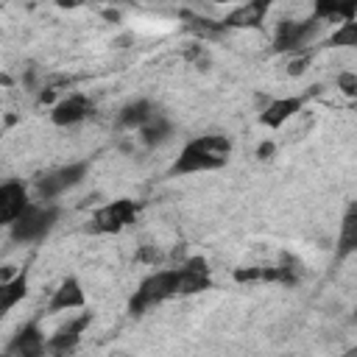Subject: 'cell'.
<instances>
[{
    "label": "cell",
    "instance_id": "6da1fadb",
    "mask_svg": "<svg viewBox=\"0 0 357 357\" xmlns=\"http://www.w3.org/2000/svg\"><path fill=\"white\" fill-rule=\"evenodd\" d=\"M234 151V142L229 134H198L187 139L178 151V156L170 165V176H195V173H212L229 165Z\"/></svg>",
    "mask_w": 357,
    "mask_h": 357
},
{
    "label": "cell",
    "instance_id": "7a4b0ae2",
    "mask_svg": "<svg viewBox=\"0 0 357 357\" xmlns=\"http://www.w3.org/2000/svg\"><path fill=\"white\" fill-rule=\"evenodd\" d=\"M170 298H178V265L148 273L128 298V315H145Z\"/></svg>",
    "mask_w": 357,
    "mask_h": 357
},
{
    "label": "cell",
    "instance_id": "3957f363",
    "mask_svg": "<svg viewBox=\"0 0 357 357\" xmlns=\"http://www.w3.org/2000/svg\"><path fill=\"white\" fill-rule=\"evenodd\" d=\"M59 215H61V206H59V204H39V201H31L28 209L8 226L11 243H17V245H31V243L45 240V237L56 229Z\"/></svg>",
    "mask_w": 357,
    "mask_h": 357
},
{
    "label": "cell",
    "instance_id": "277c9868",
    "mask_svg": "<svg viewBox=\"0 0 357 357\" xmlns=\"http://www.w3.org/2000/svg\"><path fill=\"white\" fill-rule=\"evenodd\" d=\"M89 173V162L81 159V162H67L61 167H53L47 173H42L33 187H31V198L39 201V204H56L64 192H70L73 187H78Z\"/></svg>",
    "mask_w": 357,
    "mask_h": 357
},
{
    "label": "cell",
    "instance_id": "5b68a950",
    "mask_svg": "<svg viewBox=\"0 0 357 357\" xmlns=\"http://www.w3.org/2000/svg\"><path fill=\"white\" fill-rule=\"evenodd\" d=\"M142 212V204L134 198H114L100 204L92 215H89V234H117L123 229H128Z\"/></svg>",
    "mask_w": 357,
    "mask_h": 357
},
{
    "label": "cell",
    "instance_id": "8992f818",
    "mask_svg": "<svg viewBox=\"0 0 357 357\" xmlns=\"http://www.w3.org/2000/svg\"><path fill=\"white\" fill-rule=\"evenodd\" d=\"M324 22L318 17H307V20H282L273 31V50L276 53H307V47L321 36Z\"/></svg>",
    "mask_w": 357,
    "mask_h": 357
},
{
    "label": "cell",
    "instance_id": "52a82bcc",
    "mask_svg": "<svg viewBox=\"0 0 357 357\" xmlns=\"http://www.w3.org/2000/svg\"><path fill=\"white\" fill-rule=\"evenodd\" d=\"M89 321L92 312H78L75 318H67V324H61L53 335H47V357H70L78 349Z\"/></svg>",
    "mask_w": 357,
    "mask_h": 357
},
{
    "label": "cell",
    "instance_id": "ba28073f",
    "mask_svg": "<svg viewBox=\"0 0 357 357\" xmlns=\"http://www.w3.org/2000/svg\"><path fill=\"white\" fill-rule=\"evenodd\" d=\"M8 357H47V337L39 326V318L22 324L3 349Z\"/></svg>",
    "mask_w": 357,
    "mask_h": 357
},
{
    "label": "cell",
    "instance_id": "9c48e42d",
    "mask_svg": "<svg viewBox=\"0 0 357 357\" xmlns=\"http://www.w3.org/2000/svg\"><path fill=\"white\" fill-rule=\"evenodd\" d=\"M92 112H95V103H92L89 95L70 92V95H64L61 100H56L50 106V123L59 126V128H73V126L84 123Z\"/></svg>",
    "mask_w": 357,
    "mask_h": 357
},
{
    "label": "cell",
    "instance_id": "30bf717a",
    "mask_svg": "<svg viewBox=\"0 0 357 357\" xmlns=\"http://www.w3.org/2000/svg\"><path fill=\"white\" fill-rule=\"evenodd\" d=\"M31 187L20 178L0 181V226H11L31 204Z\"/></svg>",
    "mask_w": 357,
    "mask_h": 357
},
{
    "label": "cell",
    "instance_id": "8fae6325",
    "mask_svg": "<svg viewBox=\"0 0 357 357\" xmlns=\"http://www.w3.org/2000/svg\"><path fill=\"white\" fill-rule=\"evenodd\" d=\"M212 287V268L204 257H187L178 265V296H195Z\"/></svg>",
    "mask_w": 357,
    "mask_h": 357
},
{
    "label": "cell",
    "instance_id": "7c38bea8",
    "mask_svg": "<svg viewBox=\"0 0 357 357\" xmlns=\"http://www.w3.org/2000/svg\"><path fill=\"white\" fill-rule=\"evenodd\" d=\"M271 11V3L268 0H254V3H243V6H234L220 22L223 33L226 31H254V28H262L265 22V14Z\"/></svg>",
    "mask_w": 357,
    "mask_h": 357
},
{
    "label": "cell",
    "instance_id": "4fadbf2b",
    "mask_svg": "<svg viewBox=\"0 0 357 357\" xmlns=\"http://www.w3.org/2000/svg\"><path fill=\"white\" fill-rule=\"evenodd\" d=\"M84 307H86L84 284L78 282V276L70 273V276H64V279L56 284V290H53V296H50L45 312H47V315H56V312H70V310H84Z\"/></svg>",
    "mask_w": 357,
    "mask_h": 357
},
{
    "label": "cell",
    "instance_id": "5bb4252c",
    "mask_svg": "<svg viewBox=\"0 0 357 357\" xmlns=\"http://www.w3.org/2000/svg\"><path fill=\"white\" fill-rule=\"evenodd\" d=\"M304 103H307V98H304V95L273 98V100H268V106L259 112V123H262L265 128L276 131V128H282L290 117H296V114L304 109Z\"/></svg>",
    "mask_w": 357,
    "mask_h": 357
},
{
    "label": "cell",
    "instance_id": "9a60e30c",
    "mask_svg": "<svg viewBox=\"0 0 357 357\" xmlns=\"http://www.w3.org/2000/svg\"><path fill=\"white\" fill-rule=\"evenodd\" d=\"M156 112H159V109H156L148 98H137V100H131V103H126V106L120 109V114H117V126L126 128V131H139Z\"/></svg>",
    "mask_w": 357,
    "mask_h": 357
},
{
    "label": "cell",
    "instance_id": "2e32d148",
    "mask_svg": "<svg viewBox=\"0 0 357 357\" xmlns=\"http://www.w3.org/2000/svg\"><path fill=\"white\" fill-rule=\"evenodd\" d=\"M25 296H28V273L25 271H20L8 282H0V318L8 315Z\"/></svg>",
    "mask_w": 357,
    "mask_h": 357
},
{
    "label": "cell",
    "instance_id": "e0dca14e",
    "mask_svg": "<svg viewBox=\"0 0 357 357\" xmlns=\"http://www.w3.org/2000/svg\"><path fill=\"white\" fill-rule=\"evenodd\" d=\"M170 134H173V123H170L162 112H156V114L139 128V139H142V145H148V148H159L162 142L170 139Z\"/></svg>",
    "mask_w": 357,
    "mask_h": 357
},
{
    "label": "cell",
    "instance_id": "ac0fdd59",
    "mask_svg": "<svg viewBox=\"0 0 357 357\" xmlns=\"http://www.w3.org/2000/svg\"><path fill=\"white\" fill-rule=\"evenodd\" d=\"M312 17H318L324 25L329 22H354L357 17V3H318L312 8Z\"/></svg>",
    "mask_w": 357,
    "mask_h": 357
},
{
    "label": "cell",
    "instance_id": "d6986e66",
    "mask_svg": "<svg viewBox=\"0 0 357 357\" xmlns=\"http://www.w3.org/2000/svg\"><path fill=\"white\" fill-rule=\"evenodd\" d=\"M326 47H357V20L354 22H340L324 42Z\"/></svg>",
    "mask_w": 357,
    "mask_h": 357
},
{
    "label": "cell",
    "instance_id": "ffe728a7",
    "mask_svg": "<svg viewBox=\"0 0 357 357\" xmlns=\"http://www.w3.org/2000/svg\"><path fill=\"white\" fill-rule=\"evenodd\" d=\"M354 229H357V212H354V206L346 212V218H343V229H340V257H349L351 251H354V245H357V234H354Z\"/></svg>",
    "mask_w": 357,
    "mask_h": 357
},
{
    "label": "cell",
    "instance_id": "44dd1931",
    "mask_svg": "<svg viewBox=\"0 0 357 357\" xmlns=\"http://www.w3.org/2000/svg\"><path fill=\"white\" fill-rule=\"evenodd\" d=\"M337 89H340L346 98H354V95H357V73H351V70L340 73V75H337Z\"/></svg>",
    "mask_w": 357,
    "mask_h": 357
},
{
    "label": "cell",
    "instance_id": "7402d4cb",
    "mask_svg": "<svg viewBox=\"0 0 357 357\" xmlns=\"http://www.w3.org/2000/svg\"><path fill=\"white\" fill-rule=\"evenodd\" d=\"M310 50L307 53H296V56H290V61H287V73L290 75H301L304 70H307V64H310Z\"/></svg>",
    "mask_w": 357,
    "mask_h": 357
},
{
    "label": "cell",
    "instance_id": "603a6c76",
    "mask_svg": "<svg viewBox=\"0 0 357 357\" xmlns=\"http://www.w3.org/2000/svg\"><path fill=\"white\" fill-rule=\"evenodd\" d=\"M273 151H276V145H273L271 139H265V142H259L257 156H259V159H271V156H273Z\"/></svg>",
    "mask_w": 357,
    "mask_h": 357
},
{
    "label": "cell",
    "instance_id": "cb8c5ba5",
    "mask_svg": "<svg viewBox=\"0 0 357 357\" xmlns=\"http://www.w3.org/2000/svg\"><path fill=\"white\" fill-rule=\"evenodd\" d=\"M0 357H8V354H6V351H0Z\"/></svg>",
    "mask_w": 357,
    "mask_h": 357
},
{
    "label": "cell",
    "instance_id": "d4e9b609",
    "mask_svg": "<svg viewBox=\"0 0 357 357\" xmlns=\"http://www.w3.org/2000/svg\"><path fill=\"white\" fill-rule=\"evenodd\" d=\"M117 357H123V354H117Z\"/></svg>",
    "mask_w": 357,
    "mask_h": 357
}]
</instances>
